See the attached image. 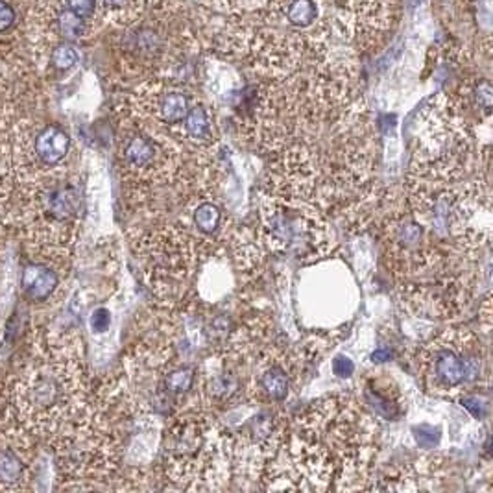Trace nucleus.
<instances>
[{"instance_id":"6","label":"nucleus","mask_w":493,"mask_h":493,"mask_svg":"<svg viewBox=\"0 0 493 493\" xmlns=\"http://www.w3.org/2000/svg\"><path fill=\"white\" fill-rule=\"evenodd\" d=\"M76 384V375L71 366L52 364L39 368L21 388L22 407L39 422H57L74 410Z\"/></svg>"},{"instance_id":"24","label":"nucleus","mask_w":493,"mask_h":493,"mask_svg":"<svg viewBox=\"0 0 493 493\" xmlns=\"http://www.w3.org/2000/svg\"><path fill=\"white\" fill-rule=\"evenodd\" d=\"M333 371L338 377H349L355 371V364L347 356H336L335 362H333Z\"/></svg>"},{"instance_id":"17","label":"nucleus","mask_w":493,"mask_h":493,"mask_svg":"<svg viewBox=\"0 0 493 493\" xmlns=\"http://www.w3.org/2000/svg\"><path fill=\"white\" fill-rule=\"evenodd\" d=\"M52 63L60 71H69L78 63V52L71 45H60L52 52Z\"/></svg>"},{"instance_id":"2","label":"nucleus","mask_w":493,"mask_h":493,"mask_svg":"<svg viewBox=\"0 0 493 493\" xmlns=\"http://www.w3.org/2000/svg\"><path fill=\"white\" fill-rule=\"evenodd\" d=\"M224 438L220 436L207 417L198 414L176 419L167 434L165 466L168 477L185 488H200V480H207L213 464L225 457Z\"/></svg>"},{"instance_id":"22","label":"nucleus","mask_w":493,"mask_h":493,"mask_svg":"<svg viewBox=\"0 0 493 493\" xmlns=\"http://www.w3.org/2000/svg\"><path fill=\"white\" fill-rule=\"evenodd\" d=\"M15 22V10L8 2L0 0V32H6Z\"/></svg>"},{"instance_id":"14","label":"nucleus","mask_w":493,"mask_h":493,"mask_svg":"<svg viewBox=\"0 0 493 493\" xmlns=\"http://www.w3.org/2000/svg\"><path fill=\"white\" fill-rule=\"evenodd\" d=\"M320 8L314 0H289L286 21L296 28H310L318 19Z\"/></svg>"},{"instance_id":"23","label":"nucleus","mask_w":493,"mask_h":493,"mask_svg":"<svg viewBox=\"0 0 493 493\" xmlns=\"http://www.w3.org/2000/svg\"><path fill=\"white\" fill-rule=\"evenodd\" d=\"M416 440L422 447H432L438 442V434H434V429L423 425V427L416 429Z\"/></svg>"},{"instance_id":"20","label":"nucleus","mask_w":493,"mask_h":493,"mask_svg":"<svg viewBox=\"0 0 493 493\" xmlns=\"http://www.w3.org/2000/svg\"><path fill=\"white\" fill-rule=\"evenodd\" d=\"M111 324V314L107 309H97L91 316V327L97 333H104Z\"/></svg>"},{"instance_id":"15","label":"nucleus","mask_w":493,"mask_h":493,"mask_svg":"<svg viewBox=\"0 0 493 493\" xmlns=\"http://www.w3.org/2000/svg\"><path fill=\"white\" fill-rule=\"evenodd\" d=\"M194 377H196V371L190 366H179L170 370L165 375L163 381V390L167 391L168 396H181V394H187L194 384Z\"/></svg>"},{"instance_id":"13","label":"nucleus","mask_w":493,"mask_h":493,"mask_svg":"<svg viewBox=\"0 0 493 493\" xmlns=\"http://www.w3.org/2000/svg\"><path fill=\"white\" fill-rule=\"evenodd\" d=\"M26 462L11 449H0V486H15L25 478Z\"/></svg>"},{"instance_id":"8","label":"nucleus","mask_w":493,"mask_h":493,"mask_svg":"<svg viewBox=\"0 0 493 493\" xmlns=\"http://www.w3.org/2000/svg\"><path fill=\"white\" fill-rule=\"evenodd\" d=\"M71 148V137L60 126H46L36 137L34 150L45 167H56L67 158Z\"/></svg>"},{"instance_id":"10","label":"nucleus","mask_w":493,"mask_h":493,"mask_svg":"<svg viewBox=\"0 0 493 493\" xmlns=\"http://www.w3.org/2000/svg\"><path fill=\"white\" fill-rule=\"evenodd\" d=\"M257 390L268 401H283L290 391V377L277 362H268L257 373Z\"/></svg>"},{"instance_id":"1","label":"nucleus","mask_w":493,"mask_h":493,"mask_svg":"<svg viewBox=\"0 0 493 493\" xmlns=\"http://www.w3.org/2000/svg\"><path fill=\"white\" fill-rule=\"evenodd\" d=\"M263 235L277 254L296 259L316 257L329 242L326 222L307 200L275 193L263 207Z\"/></svg>"},{"instance_id":"26","label":"nucleus","mask_w":493,"mask_h":493,"mask_svg":"<svg viewBox=\"0 0 493 493\" xmlns=\"http://www.w3.org/2000/svg\"><path fill=\"white\" fill-rule=\"evenodd\" d=\"M248 2H251V0H224V6H233V4L246 6Z\"/></svg>"},{"instance_id":"7","label":"nucleus","mask_w":493,"mask_h":493,"mask_svg":"<svg viewBox=\"0 0 493 493\" xmlns=\"http://www.w3.org/2000/svg\"><path fill=\"white\" fill-rule=\"evenodd\" d=\"M148 115L165 126H178L190 111V97L179 89H155L148 98Z\"/></svg>"},{"instance_id":"5","label":"nucleus","mask_w":493,"mask_h":493,"mask_svg":"<svg viewBox=\"0 0 493 493\" xmlns=\"http://www.w3.org/2000/svg\"><path fill=\"white\" fill-rule=\"evenodd\" d=\"M120 158L126 172L139 181L165 183L179 170L178 144L153 130H139L127 135Z\"/></svg>"},{"instance_id":"21","label":"nucleus","mask_w":493,"mask_h":493,"mask_svg":"<svg viewBox=\"0 0 493 493\" xmlns=\"http://www.w3.org/2000/svg\"><path fill=\"white\" fill-rule=\"evenodd\" d=\"M104 4L115 13H127L139 10V0H104Z\"/></svg>"},{"instance_id":"3","label":"nucleus","mask_w":493,"mask_h":493,"mask_svg":"<svg viewBox=\"0 0 493 493\" xmlns=\"http://www.w3.org/2000/svg\"><path fill=\"white\" fill-rule=\"evenodd\" d=\"M417 368L429 390L438 394L460 390L482 375V344L471 333H445L423 347Z\"/></svg>"},{"instance_id":"11","label":"nucleus","mask_w":493,"mask_h":493,"mask_svg":"<svg viewBox=\"0 0 493 493\" xmlns=\"http://www.w3.org/2000/svg\"><path fill=\"white\" fill-rule=\"evenodd\" d=\"M181 130L185 139L194 146H205L213 141V120L202 104L190 107V111L181 123Z\"/></svg>"},{"instance_id":"16","label":"nucleus","mask_w":493,"mask_h":493,"mask_svg":"<svg viewBox=\"0 0 493 493\" xmlns=\"http://www.w3.org/2000/svg\"><path fill=\"white\" fill-rule=\"evenodd\" d=\"M194 224L202 233H214L222 224V211L218 209V205L204 202L194 211Z\"/></svg>"},{"instance_id":"18","label":"nucleus","mask_w":493,"mask_h":493,"mask_svg":"<svg viewBox=\"0 0 493 493\" xmlns=\"http://www.w3.org/2000/svg\"><path fill=\"white\" fill-rule=\"evenodd\" d=\"M60 28H62L63 36L67 37H78L82 36L83 32V19L76 17L74 13L67 10L62 17H60Z\"/></svg>"},{"instance_id":"4","label":"nucleus","mask_w":493,"mask_h":493,"mask_svg":"<svg viewBox=\"0 0 493 493\" xmlns=\"http://www.w3.org/2000/svg\"><path fill=\"white\" fill-rule=\"evenodd\" d=\"M141 249L148 279L159 294H170L190 275L194 248L183 229L167 225L152 231L143 240Z\"/></svg>"},{"instance_id":"9","label":"nucleus","mask_w":493,"mask_h":493,"mask_svg":"<svg viewBox=\"0 0 493 493\" xmlns=\"http://www.w3.org/2000/svg\"><path fill=\"white\" fill-rule=\"evenodd\" d=\"M21 285L25 294L34 301L48 300L60 285V277L45 265H30L22 272Z\"/></svg>"},{"instance_id":"12","label":"nucleus","mask_w":493,"mask_h":493,"mask_svg":"<svg viewBox=\"0 0 493 493\" xmlns=\"http://www.w3.org/2000/svg\"><path fill=\"white\" fill-rule=\"evenodd\" d=\"M364 396H366L368 405H371V408L384 419H396L401 414V405L397 401L396 394L390 391V388L381 387L379 382L368 384Z\"/></svg>"},{"instance_id":"25","label":"nucleus","mask_w":493,"mask_h":493,"mask_svg":"<svg viewBox=\"0 0 493 493\" xmlns=\"http://www.w3.org/2000/svg\"><path fill=\"white\" fill-rule=\"evenodd\" d=\"M390 356V353H388V349H377L373 355H371V359H373V362H384Z\"/></svg>"},{"instance_id":"19","label":"nucleus","mask_w":493,"mask_h":493,"mask_svg":"<svg viewBox=\"0 0 493 493\" xmlns=\"http://www.w3.org/2000/svg\"><path fill=\"white\" fill-rule=\"evenodd\" d=\"M67 10L85 21L97 10V0H67Z\"/></svg>"}]
</instances>
